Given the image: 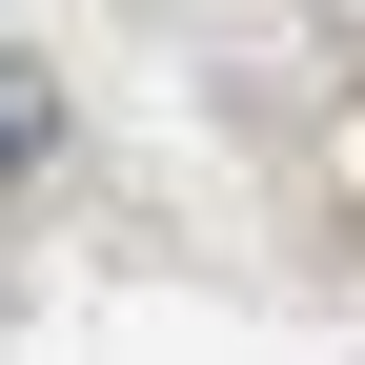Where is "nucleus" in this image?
<instances>
[{
  "instance_id": "obj_1",
  "label": "nucleus",
  "mask_w": 365,
  "mask_h": 365,
  "mask_svg": "<svg viewBox=\"0 0 365 365\" xmlns=\"http://www.w3.org/2000/svg\"><path fill=\"white\" fill-rule=\"evenodd\" d=\"M41 163H61V81L0 41V182H41Z\"/></svg>"
}]
</instances>
